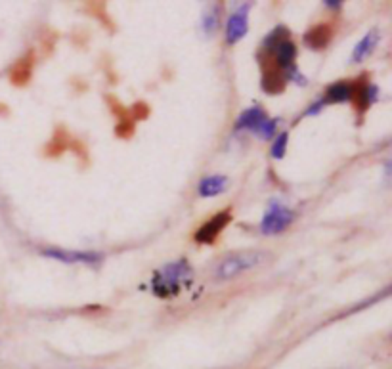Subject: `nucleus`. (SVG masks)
Segmentation results:
<instances>
[{"instance_id": "obj_1", "label": "nucleus", "mask_w": 392, "mask_h": 369, "mask_svg": "<svg viewBox=\"0 0 392 369\" xmlns=\"http://www.w3.org/2000/svg\"><path fill=\"white\" fill-rule=\"evenodd\" d=\"M192 276L193 272L188 261L170 262L155 272L154 279H152V289L157 297H174L182 291V287L192 279Z\"/></svg>"}, {"instance_id": "obj_2", "label": "nucleus", "mask_w": 392, "mask_h": 369, "mask_svg": "<svg viewBox=\"0 0 392 369\" xmlns=\"http://www.w3.org/2000/svg\"><path fill=\"white\" fill-rule=\"evenodd\" d=\"M266 256L261 251H241V253H234L226 256L216 264L215 277L218 281H228L231 277L243 274L247 270L259 266Z\"/></svg>"}, {"instance_id": "obj_3", "label": "nucleus", "mask_w": 392, "mask_h": 369, "mask_svg": "<svg viewBox=\"0 0 392 369\" xmlns=\"http://www.w3.org/2000/svg\"><path fill=\"white\" fill-rule=\"evenodd\" d=\"M295 211L281 205L279 201H272L268 205V211L264 213L261 222V231L264 236H277L285 231L293 222H295Z\"/></svg>"}, {"instance_id": "obj_4", "label": "nucleus", "mask_w": 392, "mask_h": 369, "mask_svg": "<svg viewBox=\"0 0 392 369\" xmlns=\"http://www.w3.org/2000/svg\"><path fill=\"white\" fill-rule=\"evenodd\" d=\"M259 62H261L262 69V90L266 94H270V96H276V94L284 92L285 85H287V77H285L284 71L277 67L272 54L259 52Z\"/></svg>"}, {"instance_id": "obj_5", "label": "nucleus", "mask_w": 392, "mask_h": 369, "mask_svg": "<svg viewBox=\"0 0 392 369\" xmlns=\"http://www.w3.org/2000/svg\"><path fill=\"white\" fill-rule=\"evenodd\" d=\"M379 98V88L371 85L368 81V73H364L361 77L352 81V104L358 115H364L369 106H373Z\"/></svg>"}, {"instance_id": "obj_6", "label": "nucleus", "mask_w": 392, "mask_h": 369, "mask_svg": "<svg viewBox=\"0 0 392 369\" xmlns=\"http://www.w3.org/2000/svg\"><path fill=\"white\" fill-rule=\"evenodd\" d=\"M42 256L54 259L63 264H100L101 254L94 251H70V249H42Z\"/></svg>"}, {"instance_id": "obj_7", "label": "nucleus", "mask_w": 392, "mask_h": 369, "mask_svg": "<svg viewBox=\"0 0 392 369\" xmlns=\"http://www.w3.org/2000/svg\"><path fill=\"white\" fill-rule=\"evenodd\" d=\"M231 222V213L230 211H222V213H218L215 215L213 218H209L207 222L201 226L199 230L193 233V239L197 241V243H203V245H211V243H215L216 238L220 236V231Z\"/></svg>"}, {"instance_id": "obj_8", "label": "nucleus", "mask_w": 392, "mask_h": 369, "mask_svg": "<svg viewBox=\"0 0 392 369\" xmlns=\"http://www.w3.org/2000/svg\"><path fill=\"white\" fill-rule=\"evenodd\" d=\"M249 10H251V2H245L241 8H238L226 22V42L228 44H236L243 39L249 31Z\"/></svg>"}, {"instance_id": "obj_9", "label": "nucleus", "mask_w": 392, "mask_h": 369, "mask_svg": "<svg viewBox=\"0 0 392 369\" xmlns=\"http://www.w3.org/2000/svg\"><path fill=\"white\" fill-rule=\"evenodd\" d=\"M333 39V27L331 24H318L304 33V44L310 50H323L329 47Z\"/></svg>"}, {"instance_id": "obj_10", "label": "nucleus", "mask_w": 392, "mask_h": 369, "mask_svg": "<svg viewBox=\"0 0 392 369\" xmlns=\"http://www.w3.org/2000/svg\"><path fill=\"white\" fill-rule=\"evenodd\" d=\"M266 54V52H264ZM272 58H274V62L279 69L284 71L285 75L289 73L291 69H295V60H297V44L293 42L291 39L284 40L279 47L274 50V52H270Z\"/></svg>"}, {"instance_id": "obj_11", "label": "nucleus", "mask_w": 392, "mask_h": 369, "mask_svg": "<svg viewBox=\"0 0 392 369\" xmlns=\"http://www.w3.org/2000/svg\"><path fill=\"white\" fill-rule=\"evenodd\" d=\"M379 40H381V35L377 29H371V31L364 37V39L354 47L352 50V56H350V63H361L368 60L369 56L373 54V50L377 48L379 44Z\"/></svg>"}, {"instance_id": "obj_12", "label": "nucleus", "mask_w": 392, "mask_h": 369, "mask_svg": "<svg viewBox=\"0 0 392 369\" xmlns=\"http://www.w3.org/2000/svg\"><path fill=\"white\" fill-rule=\"evenodd\" d=\"M268 119L266 115V111L259 106H254V108H249L245 109L241 115L238 117V121H236V131H256L259 126H261L264 121Z\"/></svg>"}, {"instance_id": "obj_13", "label": "nucleus", "mask_w": 392, "mask_h": 369, "mask_svg": "<svg viewBox=\"0 0 392 369\" xmlns=\"http://www.w3.org/2000/svg\"><path fill=\"white\" fill-rule=\"evenodd\" d=\"M323 104H343L352 100V81H338L327 86L323 94Z\"/></svg>"}, {"instance_id": "obj_14", "label": "nucleus", "mask_w": 392, "mask_h": 369, "mask_svg": "<svg viewBox=\"0 0 392 369\" xmlns=\"http://www.w3.org/2000/svg\"><path fill=\"white\" fill-rule=\"evenodd\" d=\"M226 188H228V178L224 174H211L201 180L197 186V193L201 197H215V195L226 192Z\"/></svg>"}, {"instance_id": "obj_15", "label": "nucleus", "mask_w": 392, "mask_h": 369, "mask_svg": "<svg viewBox=\"0 0 392 369\" xmlns=\"http://www.w3.org/2000/svg\"><path fill=\"white\" fill-rule=\"evenodd\" d=\"M33 63H35V60H33V54L29 52V54L24 56V58H22V60H19V62L12 67V71H10V81L17 86L27 85V83H29V79H31Z\"/></svg>"}, {"instance_id": "obj_16", "label": "nucleus", "mask_w": 392, "mask_h": 369, "mask_svg": "<svg viewBox=\"0 0 392 369\" xmlns=\"http://www.w3.org/2000/svg\"><path fill=\"white\" fill-rule=\"evenodd\" d=\"M289 39V29L287 27H284V25H277L276 29L272 33H268L266 35V39L262 40V50L261 52H266V54H270V52H274L284 40Z\"/></svg>"}, {"instance_id": "obj_17", "label": "nucleus", "mask_w": 392, "mask_h": 369, "mask_svg": "<svg viewBox=\"0 0 392 369\" xmlns=\"http://www.w3.org/2000/svg\"><path fill=\"white\" fill-rule=\"evenodd\" d=\"M220 25V19H218V6H209L205 12H203V17H201V29L205 33V37H215L216 29Z\"/></svg>"}, {"instance_id": "obj_18", "label": "nucleus", "mask_w": 392, "mask_h": 369, "mask_svg": "<svg viewBox=\"0 0 392 369\" xmlns=\"http://www.w3.org/2000/svg\"><path fill=\"white\" fill-rule=\"evenodd\" d=\"M287 142H289V134L287 132H281L274 142H272V147H270V155L274 159H281L285 157V151H287Z\"/></svg>"}, {"instance_id": "obj_19", "label": "nucleus", "mask_w": 392, "mask_h": 369, "mask_svg": "<svg viewBox=\"0 0 392 369\" xmlns=\"http://www.w3.org/2000/svg\"><path fill=\"white\" fill-rule=\"evenodd\" d=\"M277 123H279L277 119H266V121H264V123H262L261 126L254 131V134H259L262 140H270L272 136H274V134H276Z\"/></svg>"}, {"instance_id": "obj_20", "label": "nucleus", "mask_w": 392, "mask_h": 369, "mask_svg": "<svg viewBox=\"0 0 392 369\" xmlns=\"http://www.w3.org/2000/svg\"><path fill=\"white\" fill-rule=\"evenodd\" d=\"M323 106H325V104H323V100H318L314 104V106H310V108L307 109V113H304V117H310V115H316V113H320Z\"/></svg>"}, {"instance_id": "obj_21", "label": "nucleus", "mask_w": 392, "mask_h": 369, "mask_svg": "<svg viewBox=\"0 0 392 369\" xmlns=\"http://www.w3.org/2000/svg\"><path fill=\"white\" fill-rule=\"evenodd\" d=\"M323 4L331 10H338L341 6H343V2H341V0H327V2H323Z\"/></svg>"}]
</instances>
